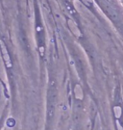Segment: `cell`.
<instances>
[{
  "label": "cell",
  "instance_id": "cell-2",
  "mask_svg": "<svg viewBox=\"0 0 123 130\" xmlns=\"http://www.w3.org/2000/svg\"><path fill=\"white\" fill-rule=\"evenodd\" d=\"M116 124H117V128H118V129L123 130V128H122V127H121V125H120V123H119L118 121H116Z\"/></svg>",
  "mask_w": 123,
  "mask_h": 130
},
{
  "label": "cell",
  "instance_id": "cell-1",
  "mask_svg": "<svg viewBox=\"0 0 123 130\" xmlns=\"http://www.w3.org/2000/svg\"><path fill=\"white\" fill-rule=\"evenodd\" d=\"M114 115L115 117L119 119L120 117H121V114H122V109H121V107L120 106H114Z\"/></svg>",
  "mask_w": 123,
  "mask_h": 130
}]
</instances>
